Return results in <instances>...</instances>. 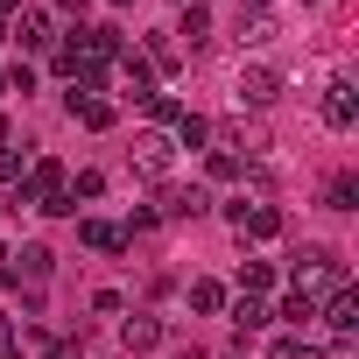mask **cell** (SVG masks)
<instances>
[{"mask_svg":"<svg viewBox=\"0 0 359 359\" xmlns=\"http://www.w3.org/2000/svg\"><path fill=\"white\" fill-rule=\"evenodd\" d=\"M331 289H345V261H338L331 247H303V261H296V296H303V303H324Z\"/></svg>","mask_w":359,"mask_h":359,"instance_id":"6da1fadb","label":"cell"},{"mask_svg":"<svg viewBox=\"0 0 359 359\" xmlns=\"http://www.w3.org/2000/svg\"><path fill=\"white\" fill-rule=\"evenodd\" d=\"M226 219L240 226V240H275V233H282V212H275V205H254V198H233Z\"/></svg>","mask_w":359,"mask_h":359,"instance_id":"7a4b0ae2","label":"cell"},{"mask_svg":"<svg viewBox=\"0 0 359 359\" xmlns=\"http://www.w3.org/2000/svg\"><path fill=\"white\" fill-rule=\"evenodd\" d=\"M134 169L162 184V176L176 169V141H169V134H141V141H134Z\"/></svg>","mask_w":359,"mask_h":359,"instance_id":"3957f363","label":"cell"},{"mask_svg":"<svg viewBox=\"0 0 359 359\" xmlns=\"http://www.w3.org/2000/svg\"><path fill=\"white\" fill-rule=\"evenodd\" d=\"M275 92H282V78H275L268 64H240V78H233V99H240V106H268Z\"/></svg>","mask_w":359,"mask_h":359,"instance_id":"277c9868","label":"cell"},{"mask_svg":"<svg viewBox=\"0 0 359 359\" xmlns=\"http://www.w3.org/2000/svg\"><path fill=\"white\" fill-rule=\"evenodd\" d=\"M15 43H22V50H57V22H50L43 8H22V15H15Z\"/></svg>","mask_w":359,"mask_h":359,"instance_id":"5b68a950","label":"cell"},{"mask_svg":"<svg viewBox=\"0 0 359 359\" xmlns=\"http://www.w3.org/2000/svg\"><path fill=\"white\" fill-rule=\"evenodd\" d=\"M324 120H331V127H352V120H359V85H352V78H331V85H324Z\"/></svg>","mask_w":359,"mask_h":359,"instance_id":"8992f818","label":"cell"},{"mask_svg":"<svg viewBox=\"0 0 359 359\" xmlns=\"http://www.w3.org/2000/svg\"><path fill=\"white\" fill-rule=\"evenodd\" d=\"M324 324H331L338 338H352V331H359V289H352V282L324 296Z\"/></svg>","mask_w":359,"mask_h":359,"instance_id":"52a82bcc","label":"cell"},{"mask_svg":"<svg viewBox=\"0 0 359 359\" xmlns=\"http://www.w3.org/2000/svg\"><path fill=\"white\" fill-rule=\"evenodd\" d=\"M78 240L92 254H127V226H113V219H78Z\"/></svg>","mask_w":359,"mask_h":359,"instance_id":"ba28073f","label":"cell"},{"mask_svg":"<svg viewBox=\"0 0 359 359\" xmlns=\"http://www.w3.org/2000/svg\"><path fill=\"white\" fill-rule=\"evenodd\" d=\"M8 261H15L8 275H15V282H29V289H43V282H50V268H57V254H50V247H22V254H8Z\"/></svg>","mask_w":359,"mask_h":359,"instance_id":"9c48e42d","label":"cell"},{"mask_svg":"<svg viewBox=\"0 0 359 359\" xmlns=\"http://www.w3.org/2000/svg\"><path fill=\"white\" fill-rule=\"evenodd\" d=\"M120 345H127V352H155V345H162V317H148V310H134V317L120 324Z\"/></svg>","mask_w":359,"mask_h":359,"instance_id":"30bf717a","label":"cell"},{"mask_svg":"<svg viewBox=\"0 0 359 359\" xmlns=\"http://www.w3.org/2000/svg\"><path fill=\"white\" fill-rule=\"evenodd\" d=\"M275 36V8L268 0H240V43H268Z\"/></svg>","mask_w":359,"mask_h":359,"instance_id":"8fae6325","label":"cell"},{"mask_svg":"<svg viewBox=\"0 0 359 359\" xmlns=\"http://www.w3.org/2000/svg\"><path fill=\"white\" fill-rule=\"evenodd\" d=\"M226 317H233V331H240V338H254V331H268V317H275V310H268L261 296H240V303H226Z\"/></svg>","mask_w":359,"mask_h":359,"instance_id":"7c38bea8","label":"cell"},{"mask_svg":"<svg viewBox=\"0 0 359 359\" xmlns=\"http://www.w3.org/2000/svg\"><path fill=\"white\" fill-rule=\"evenodd\" d=\"M64 106H71V120H85L92 134H99V127H113V106H106V99H92V92H71Z\"/></svg>","mask_w":359,"mask_h":359,"instance_id":"4fadbf2b","label":"cell"},{"mask_svg":"<svg viewBox=\"0 0 359 359\" xmlns=\"http://www.w3.org/2000/svg\"><path fill=\"white\" fill-rule=\"evenodd\" d=\"M205 205H212V198H205L198 184H191V191H169V198H162V219H198Z\"/></svg>","mask_w":359,"mask_h":359,"instance_id":"5bb4252c","label":"cell"},{"mask_svg":"<svg viewBox=\"0 0 359 359\" xmlns=\"http://www.w3.org/2000/svg\"><path fill=\"white\" fill-rule=\"evenodd\" d=\"M176 36H184L191 50H205V43H212V15H205V8H184V22H176Z\"/></svg>","mask_w":359,"mask_h":359,"instance_id":"9a60e30c","label":"cell"},{"mask_svg":"<svg viewBox=\"0 0 359 359\" xmlns=\"http://www.w3.org/2000/svg\"><path fill=\"white\" fill-rule=\"evenodd\" d=\"M275 289V268L268 261H240V296H268Z\"/></svg>","mask_w":359,"mask_h":359,"instance_id":"2e32d148","label":"cell"},{"mask_svg":"<svg viewBox=\"0 0 359 359\" xmlns=\"http://www.w3.org/2000/svg\"><path fill=\"white\" fill-rule=\"evenodd\" d=\"M191 310H198V317H219V310H226V289H219V282H191Z\"/></svg>","mask_w":359,"mask_h":359,"instance_id":"e0dca14e","label":"cell"},{"mask_svg":"<svg viewBox=\"0 0 359 359\" xmlns=\"http://www.w3.org/2000/svg\"><path fill=\"white\" fill-rule=\"evenodd\" d=\"M176 141H184V148H205V141H212V120H205V113H184V120H176Z\"/></svg>","mask_w":359,"mask_h":359,"instance_id":"ac0fdd59","label":"cell"},{"mask_svg":"<svg viewBox=\"0 0 359 359\" xmlns=\"http://www.w3.org/2000/svg\"><path fill=\"white\" fill-rule=\"evenodd\" d=\"M324 205H331V212H352V205H359V184H352V176H331V191H324Z\"/></svg>","mask_w":359,"mask_h":359,"instance_id":"d6986e66","label":"cell"},{"mask_svg":"<svg viewBox=\"0 0 359 359\" xmlns=\"http://www.w3.org/2000/svg\"><path fill=\"white\" fill-rule=\"evenodd\" d=\"M22 169H29V155H15V148H0V191H15V184H22Z\"/></svg>","mask_w":359,"mask_h":359,"instance_id":"ffe728a7","label":"cell"},{"mask_svg":"<svg viewBox=\"0 0 359 359\" xmlns=\"http://www.w3.org/2000/svg\"><path fill=\"white\" fill-rule=\"evenodd\" d=\"M275 317H289V324H310V317H317V303H303V296H296V289H289V296H282V310H275Z\"/></svg>","mask_w":359,"mask_h":359,"instance_id":"44dd1931","label":"cell"},{"mask_svg":"<svg viewBox=\"0 0 359 359\" xmlns=\"http://www.w3.org/2000/svg\"><path fill=\"white\" fill-rule=\"evenodd\" d=\"M275 359H317V345H310V338H296V331H289V338H275Z\"/></svg>","mask_w":359,"mask_h":359,"instance_id":"7402d4cb","label":"cell"},{"mask_svg":"<svg viewBox=\"0 0 359 359\" xmlns=\"http://www.w3.org/2000/svg\"><path fill=\"white\" fill-rule=\"evenodd\" d=\"M99 191H106V176H99V169H78V184H71V205H78V198H99Z\"/></svg>","mask_w":359,"mask_h":359,"instance_id":"603a6c76","label":"cell"},{"mask_svg":"<svg viewBox=\"0 0 359 359\" xmlns=\"http://www.w3.org/2000/svg\"><path fill=\"white\" fill-rule=\"evenodd\" d=\"M148 113H155V120H162V127H176V120H184V106H176V99H169V92H155V99H148Z\"/></svg>","mask_w":359,"mask_h":359,"instance_id":"cb8c5ba5","label":"cell"},{"mask_svg":"<svg viewBox=\"0 0 359 359\" xmlns=\"http://www.w3.org/2000/svg\"><path fill=\"white\" fill-rule=\"evenodd\" d=\"M205 162H212V176H219V184H226V176H240V155H226V148H212Z\"/></svg>","mask_w":359,"mask_h":359,"instance_id":"d4e9b609","label":"cell"},{"mask_svg":"<svg viewBox=\"0 0 359 359\" xmlns=\"http://www.w3.org/2000/svg\"><path fill=\"white\" fill-rule=\"evenodd\" d=\"M0 78H8V92H36V71H29V64H15V71H0Z\"/></svg>","mask_w":359,"mask_h":359,"instance_id":"484cf974","label":"cell"},{"mask_svg":"<svg viewBox=\"0 0 359 359\" xmlns=\"http://www.w3.org/2000/svg\"><path fill=\"white\" fill-rule=\"evenodd\" d=\"M0 359H22V338H15V324L0 317Z\"/></svg>","mask_w":359,"mask_h":359,"instance_id":"4316f807","label":"cell"},{"mask_svg":"<svg viewBox=\"0 0 359 359\" xmlns=\"http://www.w3.org/2000/svg\"><path fill=\"white\" fill-rule=\"evenodd\" d=\"M43 359H71V345H43Z\"/></svg>","mask_w":359,"mask_h":359,"instance_id":"83f0119b","label":"cell"},{"mask_svg":"<svg viewBox=\"0 0 359 359\" xmlns=\"http://www.w3.org/2000/svg\"><path fill=\"white\" fill-rule=\"evenodd\" d=\"M57 8H64V15H85V0H57Z\"/></svg>","mask_w":359,"mask_h":359,"instance_id":"f1b7e54d","label":"cell"},{"mask_svg":"<svg viewBox=\"0 0 359 359\" xmlns=\"http://www.w3.org/2000/svg\"><path fill=\"white\" fill-rule=\"evenodd\" d=\"M0 282H8V247H0Z\"/></svg>","mask_w":359,"mask_h":359,"instance_id":"f546056e","label":"cell"},{"mask_svg":"<svg viewBox=\"0 0 359 359\" xmlns=\"http://www.w3.org/2000/svg\"><path fill=\"white\" fill-rule=\"evenodd\" d=\"M113 8H134V0H113Z\"/></svg>","mask_w":359,"mask_h":359,"instance_id":"4dcf8cb0","label":"cell"},{"mask_svg":"<svg viewBox=\"0 0 359 359\" xmlns=\"http://www.w3.org/2000/svg\"><path fill=\"white\" fill-rule=\"evenodd\" d=\"M0 43H8V29H0Z\"/></svg>","mask_w":359,"mask_h":359,"instance_id":"1f68e13d","label":"cell"}]
</instances>
